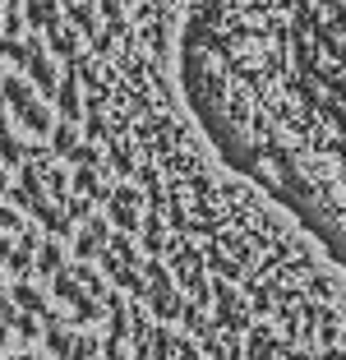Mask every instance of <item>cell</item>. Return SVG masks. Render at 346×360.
<instances>
[{
	"instance_id": "6da1fadb",
	"label": "cell",
	"mask_w": 346,
	"mask_h": 360,
	"mask_svg": "<svg viewBox=\"0 0 346 360\" xmlns=\"http://www.w3.org/2000/svg\"><path fill=\"white\" fill-rule=\"evenodd\" d=\"M176 42L222 158L346 250V0H189Z\"/></svg>"
},
{
	"instance_id": "7a4b0ae2",
	"label": "cell",
	"mask_w": 346,
	"mask_h": 360,
	"mask_svg": "<svg viewBox=\"0 0 346 360\" xmlns=\"http://www.w3.org/2000/svg\"><path fill=\"white\" fill-rule=\"evenodd\" d=\"M19 360H37V356H19Z\"/></svg>"
}]
</instances>
